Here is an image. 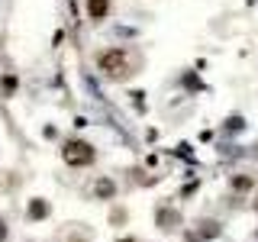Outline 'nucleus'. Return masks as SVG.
Segmentation results:
<instances>
[{
	"label": "nucleus",
	"mask_w": 258,
	"mask_h": 242,
	"mask_svg": "<svg viewBox=\"0 0 258 242\" xmlns=\"http://www.w3.org/2000/svg\"><path fill=\"white\" fill-rule=\"evenodd\" d=\"M255 210H258V200H255Z\"/></svg>",
	"instance_id": "9b49d317"
},
{
	"label": "nucleus",
	"mask_w": 258,
	"mask_h": 242,
	"mask_svg": "<svg viewBox=\"0 0 258 242\" xmlns=\"http://www.w3.org/2000/svg\"><path fill=\"white\" fill-rule=\"evenodd\" d=\"M216 236H220V223H210V220H204L197 232L184 236V242H204V239H216Z\"/></svg>",
	"instance_id": "20e7f679"
},
{
	"label": "nucleus",
	"mask_w": 258,
	"mask_h": 242,
	"mask_svg": "<svg viewBox=\"0 0 258 242\" xmlns=\"http://www.w3.org/2000/svg\"><path fill=\"white\" fill-rule=\"evenodd\" d=\"M94 62H97V71L110 81H129L136 75V68H139V58H133V52H129V48H119V45L97 52Z\"/></svg>",
	"instance_id": "f257e3e1"
},
{
	"label": "nucleus",
	"mask_w": 258,
	"mask_h": 242,
	"mask_svg": "<svg viewBox=\"0 0 258 242\" xmlns=\"http://www.w3.org/2000/svg\"><path fill=\"white\" fill-rule=\"evenodd\" d=\"M177 223H181V216H177L174 210H158V226H165V229H174Z\"/></svg>",
	"instance_id": "0eeeda50"
},
{
	"label": "nucleus",
	"mask_w": 258,
	"mask_h": 242,
	"mask_svg": "<svg viewBox=\"0 0 258 242\" xmlns=\"http://www.w3.org/2000/svg\"><path fill=\"white\" fill-rule=\"evenodd\" d=\"M119 242H136V236H123V239H119Z\"/></svg>",
	"instance_id": "9d476101"
},
{
	"label": "nucleus",
	"mask_w": 258,
	"mask_h": 242,
	"mask_svg": "<svg viewBox=\"0 0 258 242\" xmlns=\"http://www.w3.org/2000/svg\"><path fill=\"white\" fill-rule=\"evenodd\" d=\"M94 158H97V149L87 139H68L61 145V161L64 165H71V168H87V165H94Z\"/></svg>",
	"instance_id": "f03ea898"
},
{
	"label": "nucleus",
	"mask_w": 258,
	"mask_h": 242,
	"mask_svg": "<svg viewBox=\"0 0 258 242\" xmlns=\"http://www.w3.org/2000/svg\"><path fill=\"white\" fill-rule=\"evenodd\" d=\"M232 191H252V177L236 174V177H232Z\"/></svg>",
	"instance_id": "6e6552de"
},
{
	"label": "nucleus",
	"mask_w": 258,
	"mask_h": 242,
	"mask_svg": "<svg viewBox=\"0 0 258 242\" xmlns=\"http://www.w3.org/2000/svg\"><path fill=\"white\" fill-rule=\"evenodd\" d=\"M26 216H29V220H45V216H48V204H45L42 197H36V200L26 207Z\"/></svg>",
	"instance_id": "423d86ee"
},
{
	"label": "nucleus",
	"mask_w": 258,
	"mask_h": 242,
	"mask_svg": "<svg viewBox=\"0 0 258 242\" xmlns=\"http://www.w3.org/2000/svg\"><path fill=\"white\" fill-rule=\"evenodd\" d=\"M94 197L97 200H113L116 197V184H113L110 177H97L94 181Z\"/></svg>",
	"instance_id": "39448f33"
},
{
	"label": "nucleus",
	"mask_w": 258,
	"mask_h": 242,
	"mask_svg": "<svg viewBox=\"0 0 258 242\" xmlns=\"http://www.w3.org/2000/svg\"><path fill=\"white\" fill-rule=\"evenodd\" d=\"M84 10H87V16H91L94 23H100V20H107V16H110L113 0H84Z\"/></svg>",
	"instance_id": "7ed1b4c3"
},
{
	"label": "nucleus",
	"mask_w": 258,
	"mask_h": 242,
	"mask_svg": "<svg viewBox=\"0 0 258 242\" xmlns=\"http://www.w3.org/2000/svg\"><path fill=\"white\" fill-rule=\"evenodd\" d=\"M68 242H87V239H84V236H71Z\"/></svg>",
	"instance_id": "1a4fd4ad"
}]
</instances>
